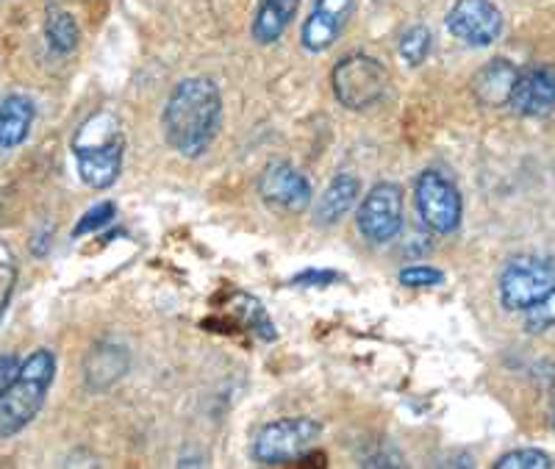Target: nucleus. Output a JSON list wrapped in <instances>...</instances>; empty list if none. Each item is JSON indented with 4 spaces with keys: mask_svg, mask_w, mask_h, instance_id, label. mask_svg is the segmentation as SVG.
Returning a JSON list of instances; mask_svg holds the SVG:
<instances>
[{
    "mask_svg": "<svg viewBox=\"0 0 555 469\" xmlns=\"http://www.w3.org/2000/svg\"><path fill=\"white\" fill-rule=\"evenodd\" d=\"M430 31L425 26H411L409 31L400 37V56L411 64V67H420V64L428 58L430 53Z\"/></svg>",
    "mask_w": 555,
    "mask_h": 469,
    "instance_id": "nucleus-20",
    "label": "nucleus"
},
{
    "mask_svg": "<svg viewBox=\"0 0 555 469\" xmlns=\"http://www.w3.org/2000/svg\"><path fill=\"white\" fill-rule=\"evenodd\" d=\"M331 87H334L336 101L350 112H366L373 108L380 97L389 92L391 78L389 70L378 58L366 53L345 56L331 73Z\"/></svg>",
    "mask_w": 555,
    "mask_h": 469,
    "instance_id": "nucleus-4",
    "label": "nucleus"
},
{
    "mask_svg": "<svg viewBox=\"0 0 555 469\" xmlns=\"http://www.w3.org/2000/svg\"><path fill=\"white\" fill-rule=\"evenodd\" d=\"M356 0H314L300 28V44L309 53H325L353 17Z\"/></svg>",
    "mask_w": 555,
    "mask_h": 469,
    "instance_id": "nucleus-11",
    "label": "nucleus"
},
{
    "mask_svg": "<svg viewBox=\"0 0 555 469\" xmlns=\"http://www.w3.org/2000/svg\"><path fill=\"white\" fill-rule=\"evenodd\" d=\"M297 9H300V0H259L250 26L253 39L259 44H275L295 19Z\"/></svg>",
    "mask_w": 555,
    "mask_h": 469,
    "instance_id": "nucleus-15",
    "label": "nucleus"
},
{
    "mask_svg": "<svg viewBox=\"0 0 555 469\" xmlns=\"http://www.w3.org/2000/svg\"><path fill=\"white\" fill-rule=\"evenodd\" d=\"M359 234L373 245H386L403 229V190L398 184L380 181L361 197L356 211Z\"/></svg>",
    "mask_w": 555,
    "mask_h": 469,
    "instance_id": "nucleus-8",
    "label": "nucleus"
},
{
    "mask_svg": "<svg viewBox=\"0 0 555 469\" xmlns=\"http://www.w3.org/2000/svg\"><path fill=\"white\" fill-rule=\"evenodd\" d=\"M56 378V355L51 350H34L20 373L3 392H0V439H9L28 428L42 412L44 398Z\"/></svg>",
    "mask_w": 555,
    "mask_h": 469,
    "instance_id": "nucleus-3",
    "label": "nucleus"
},
{
    "mask_svg": "<svg viewBox=\"0 0 555 469\" xmlns=\"http://www.w3.org/2000/svg\"><path fill=\"white\" fill-rule=\"evenodd\" d=\"M525 325H528L530 334H542V330L553 328L555 325V292H550L547 298L539 300L537 305H530L525 311Z\"/></svg>",
    "mask_w": 555,
    "mask_h": 469,
    "instance_id": "nucleus-24",
    "label": "nucleus"
},
{
    "mask_svg": "<svg viewBox=\"0 0 555 469\" xmlns=\"http://www.w3.org/2000/svg\"><path fill=\"white\" fill-rule=\"evenodd\" d=\"M494 467L498 469H550L555 467V461L542 451H514L500 456Z\"/></svg>",
    "mask_w": 555,
    "mask_h": 469,
    "instance_id": "nucleus-21",
    "label": "nucleus"
},
{
    "mask_svg": "<svg viewBox=\"0 0 555 469\" xmlns=\"http://www.w3.org/2000/svg\"><path fill=\"white\" fill-rule=\"evenodd\" d=\"M78 175L89 190H108L117 184L126 156V133L112 112H98L78 126L73 136Z\"/></svg>",
    "mask_w": 555,
    "mask_h": 469,
    "instance_id": "nucleus-2",
    "label": "nucleus"
},
{
    "mask_svg": "<svg viewBox=\"0 0 555 469\" xmlns=\"http://www.w3.org/2000/svg\"><path fill=\"white\" fill-rule=\"evenodd\" d=\"M416 195V211L420 220L428 225L436 234H453L461 225V214H464V204H461L459 186L442 175L439 170L420 172L414 186Z\"/></svg>",
    "mask_w": 555,
    "mask_h": 469,
    "instance_id": "nucleus-7",
    "label": "nucleus"
},
{
    "mask_svg": "<svg viewBox=\"0 0 555 469\" xmlns=\"http://www.w3.org/2000/svg\"><path fill=\"white\" fill-rule=\"evenodd\" d=\"M20 359L14 353H7V355H0V392H3V389L9 387V383L14 381V378H17V373H20Z\"/></svg>",
    "mask_w": 555,
    "mask_h": 469,
    "instance_id": "nucleus-27",
    "label": "nucleus"
},
{
    "mask_svg": "<svg viewBox=\"0 0 555 469\" xmlns=\"http://www.w3.org/2000/svg\"><path fill=\"white\" fill-rule=\"evenodd\" d=\"M361 181L353 172H339L328 184V190L322 192V197L314 206V220L317 225H336L347 211L353 209L359 200Z\"/></svg>",
    "mask_w": 555,
    "mask_h": 469,
    "instance_id": "nucleus-14",
    "label": "nucleus"
},
{
    "mask_svg": "<svg viewBox=\"0 0 555 469\" xmlns=\"http://www.w3.org/2000/svg\"><path fill=\"white\" fill-rule=\"evenodd\" d=\"M128 373V350L120 344H98L87 359V383L92 389H108Z\"/></svg>",
    "mask_w": 555,
    "mask_h": 469,
    "instance_id": "nucleus-17",
    "label": "nucleus"
},
{
    "mask_svg": "<svg viewBox=\"0 0 555 469\" xmlns=\"http://www.w3.org/2000/svg\"><path fill=\"white\" fill-rule=\"evenodd\" d=\"M234 317L236 323L245 325L250 334H256L259 339H264V342H275V325H272V320L267 317L264 305L259 303L256 298H250V295L245 292H236V309H234Z\"/></svg>",
    "mask_w": 555,
    "mask_h": 469,
    "instance_id": "nucleus-19",
    "label": "nucleus"
},
{
    "mask_svg": "<svg viewBox=\"0 0 555 469\" xmlns=\"http://www.w3.org/2000/svg\"><path fill=\"white\" fill-rule=\"evenodd\" d=\"M444 23L448 31L469 48H489L503 34V12L492 0H455Z\"/></svg>",
    "mask_w": 555,
    "mask_h": 469,
    "instance_id": "nucleus-9",
    "label": "nucleus"
},
{
    "mask_svg": "<svg viewBox=\"0 0 555 469\" xmlns=\"http://www.w3.org/2000/svg\"><path fill=\"white\" fill-rule=\"evenodd\" d=\"M322 426L311 417H286L267 422L253 439V458L264 467L300 461L320 439Z\"/></svg>",
    "mask_w": 555,
    "mask_h": 469,
    "instance_id": "nucleus-5",
    "label": "nucleus"
},
{
    "mask_svg": "<svg viewBox=\"0 0 555 469\" xmlns=\"http://www.w3.org/2000/svg\"><path fill=\"white\" fill-rule=\"evenodd\" d=\"M508 106L522 117H544L555 108V67L553 64H533L519 70Z\"/></svg>",
    "mask_w": 555,
    "mask_h": 469,
    "instance_id": "nucleus-12",
    "label": "nucleus"
},
{
    "mask_svg": "<svg viewBox=\"0 0 555 469\" xmlns=\"http://www.w3.org/2000/svg\"><path fill=\"white\" fill-rule=\"evenodd\" d=\"M259 195L267 206L278 211L300 214L311 204V184L300 170L286 161H272L259 175Z\"/></svg>",
    "mask_w": 555,
    "mask_h": 469,
    "instance_id": "nucleus-10",
    "label": "nucleus"
},
{
    "mask_svg": "<svg viewBox=\"0 0 555 469\" xmlns=\"http://www.w3.org/2000/svg\"><path fill=\"white\" fill-rule=\"evenodd\" d=\"M400 284L409 286V289H428V286H439L444 281L442 270L428 264H409L400 270Z\"/></svg>",
    "mask_w": 555,
    "mask_h": 469,
    "instance_id": "nucleus-22",
    "label": "nucleus"
},
{
    "mask_svg": "<svg viewBox=\"0 0 555 469\" xmlns=\"http://www.w3.org/2000/svg\"><path fill=\"white\" fill-rule=\"evenodd\" d=\"M555 292V259L517 256L500 275V303L508 311H528Z\"/></svg>",
    "mask_w": 555,
    "mask_h": 469,
    "instance_id": "nucleus-6",
    "label": "nucleus"
},
{
    "mask_svg": "<svg viewBox=\"0 0 555 469\" xmlns=\"http://www.w3.org/2000/svg\"><path fill=\"white\" fill-rule=\"evenodd\" d=\"M222 97L211 78H183L170 92L162 112L167 145L183 159H197L220 131Z\"/></svg>",
    "mask_w": 555,
    "mask_h": 469,
    "instance_id": "nucleus-1",
    "label": "nucleus"
},
{
    "mask_svg": "<svg viewBox=\"0 0 555 469\" xmlns=\"http://www.w3.org/2000/svg\"><path fill=\"white\" fill-rule=\"evenodd\" d=\"M114 204L112 200H106V204H98V206H92V209L87 211V214L81 217V220H78V225L76 229H73V236H87V234H92V231H101V229H106L108 222L114 220Z\"/></svg>",
    "mask_w": 555,
    "mask_h": 469,
    "instance_id": "nucleus-25",
    "label": "nucleus"
},
{
    "mask_svg": "<svg viewBox=\"0 0 555 469\" xmlns=\"http://www.w3.org/2000/svg\"><path fill=\"white\" fill-rule=\"evenodd\" d=\"M44 37L56 53H73L81 42V28H78L76 17L64 9H51L48 19H44Z\"/></svg>",
    "mask_w": 555,
    "mask_h": 469,
    "instance_id": "nucleus-18",
    "label": "nucleus"
},
{
    "mask_svg": "<svg viewBox=\"0 0 555 469\" xmlns=\"http://www.w3.org/2000/svg\"><path fill=\"white\" fill-rule=\"evenodd\" d=\"M34 117L37 108L34 101L26 95H9L7 101H0V147H17L28 140L31 133Z\"/></svg>",
    "mask_w": 555,
    "mask_h": 469,
    "instance_id": "nucleus-16",
    "label": "nucleus"
},
{
    "mask_svg": "<svg viewBox=\"0 0 555 469\" xmlns=\"http://www.w3.org/2000/svg\"><path fill=\"white\" fill-rule=\"evenodd\" d=\"M519 70L514 67L512 62H505V58H494L483 67V70L475 76L473 81V92L483 106L489 108H500L508 106L514 92V83H517Z\"/></svg>",
    "mask_w": 555,
    "mask_h": 469,
    "instance_id": "nucleus-13",
    "label": "nucleus"
},
{
    "mask_svg": "<svg viewBox=\"0 0 555 469\" xmlns=\"http://www.w3.org/2000/svg\"><path fill=\"white\" fill-rule=\"evenodd\" d=\"M334 281H339V273H334V270H306V273L295 275V278H292V284L328 286V284H334Z\"/></svg>",
    "mask_w": 555,
    "mask_h": 469,
    "instance_id": "nucleus-26",
    "label": "nucleus"
},
{
    "mask_svg": "<svg viewBox=\"0 0 555 469\" xmlns=\"http://www.w3.org/2000/svg\"><path fill=\"white\" fill-rule=\"evenodd\" d=\"M14 284H17V261H14L12 250L0 242V317H3V311L12 300Z\"/></svg>",
    "mask_w": 555,
    "mask_h": 469,
    "instance_id": "nucleus-23",
    "label": "nucleus"
}]
</instances>
